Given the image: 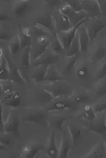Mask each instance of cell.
Here are the masks:
<instances>
[{
    "label": "cell",
    "instance_id": "8fae6325",
    "mask_svg": "<svg viewBox=\"0 0 106 158\" xmlns=\"http://www.w3.org/2000/svg\"><path fill=\"white\" fill-rule=\"evenodd\" d=\"M31 6L28 1H21L16 6L14 9L15 15L21 18L28 13L31 9Z\"/></svg>",
    "mask_w": 106,
    "mask_h": 158
},
{
    "label": "cell",
    "instance_id": "ac0fdd59",
    "mask_svg": "<svg viewBox=\"0 0 106 158\" xmlns=\"http://www.w3.org/2000/svg\"><path fill=\"white\" fill-rule=\"evenodd\" d=\"M62 78L59 74L54 69H52V67H48L47 74L45 77V81L56 82L61 81Z\"/></svg>",
    "mask_w": 106,
    "mask_h": 158
},
{
    "label": "cell",
    "instance_id": "484cf974",
    "mask_svg": "<svg viewBox=\"0 0 106 158\" xmlns=\"http://www.w3.org/2000/svg\"><path fill=\"white\" fill-rule=\"evenodd\" d=\"M70 144L69 141L65 140L62 143L61 148L59 152V158H67L70 152Z\"/></svg>",
    "mask_w": 106,
    "mask_h": 158
},
{
    "label": "cell",
    "instance_id": "2e32d148",
    "mask_svg": "<svg viewBox=\"0 0 106 158\" xmlns=\"http://www.w3.org/2000/svg\"><path fill=\"white\" fill-rule=\"evenodd\" d=\"M89 158H106V145L104 143H100L91 152Z\"/></svg>",
    "mask_w": 106,
    "mask_h": 158
},
{
    "label": "cell",
    "instance_id": "7402d4cb",
    "mask_svg": "<svg viewBox=\"0 0 106 158\" xmlns=\"http://www.w3.org/2000/svg\"><path fill=\"white\" fill-rule=\"evenodd\" d=\"M82 116L87 121H92L96 118V113L91 106L86 105L84 107Z\"/></svg>",
    "mask_w": 106,
    "mask_h": 158
},
{
    "label": "cell",
    "instance_id": "6da1fadb",
    "mask_svg": "<svg viewBox=\"0 0 106 158\" xmlns=\"http://www.w3.org/2000/svg\"><path fill=\"white\" fill-rule=\"evenodd\" d=\"M88 17H87L78 23L72 29L66 32H63V35L61 36L60 41L64 49L69 51L70 46L77 34V31L79 28L84 23L88 20Z\"/></svg>",
    "mask_w": 106,
    "mask_h": 158
},
{
    "label": "cell",
    "instance_id": "4fadbf2b",
    "mask_svg": "<svg viewBox=\"0 0 106 158\" xmlns=\"http://www.w3.org/2000/svg\"><path fill=\"white\" fill-rule=\"evenodd\" d=\"M89 130L106 138V123L104 117L100 122L89 126Z\"/></svg>",
    "mask_w": 106,
    "mask_h": 158
},
{
    "label": "cell",
    "instance_id": "277c9868",
    "mask_svg": "<svg viewBox=\"0 0 106 158\" xmlns=\"http://www.w3.org/2000/svg\"><path fill=\"white\" fill-rule=\"evenodd\" d=\"M36 25L43 27L51 32L54 33L56 28V20L51 14H46L39 17L36 19Z\"/></svg>",
    "mask_w": 106,
    "mask_h": 158
},
{
    "label": "cell",
    "instance_id": "7c38bea8",
    "mask_svg": "<svg viewBox=\"0 0 106 158\" xmlns=\"http://www.w3.org/2000/svg\"><path fill=\"white\" fill-rule=\"evenodd\" d=\"M49 41L52 50L57 55L63 54L64 48L58 35L56 32L53 33Z\"/></svg>",
    "mask_w": 106,
    "mask_h": 158
},
{
    "label": "cell",
    "instance_id": "d4e9b609",
    "mask_svg": "<svg viewBox=\"0 0 106 158\" xmlns=\"http://www.w3.org/2000/svg\"><path fill=\"white\" fill-rule=\"evenodd\" d=\"M8 98H9V100L6 102V105L13 107H18L20 105L21 99L20 96L18 93H13L10 97H8Z\"/></svg>",
    "mask_w": 106,
    "mask_h": 158
},
{
    "label": "cell",
    "instance_id": "44dd1931",
    "mask_svg": "<svg viewBox=\"0 0 106 158\" xmlns=\"http://www.w3.org/2000/svg\"><path fill=\"white\" fill-rule=\"evenodd\" d=\"M68 128L72 139L73 144L75 145L81 137L82 131L80 128L75 126H68Z\"/></svg>",
    "mask_w": 106,
    "mask_h": 158
},
{
    "label": "cell",
    "instance_id": "8d00e7d4",
    "mask_svg": "<svg viewBox=\"0 0 106 158\" xmlns=\"http://www.w3.org/2000/svg\"><path fill=\"white\" fill-rule=\"evenodd\" d=\"M96 95L98 98H100L106 96V82L100 85L97 89Z\"/></svg>",
    "mask_w": 106,
    "mask_h": 158
},
{
    "label": "cell",
    "instance_id": "d6986e66",
    "mask_svg": "<svg viewBox=\"0 0 106 158\" xmlns=\"http://www.w3.org/2000/svg\"><path fill=\"white\" fill-rule=\"evenodd\" d=\"M19 40L21 50L25 49V48L31 46L32 43V38L31 35L25 33L23 31L19 35Z\"/></svg>",
    "mask_w": 106,
    "mask_h": 158
},
{
    "label": "cell",
    "instance_id": "ee69618b",
    "mask_svg": "<svg viewBox=\"0 0 106 158\" xmlns=\"http://www.w3.org/2000/svg\"><path fill=\"white\" fill-rule=\"evenodd\" d=\"M47 2H48L49 5L51 7H55L59 5L61 3L62 1L59 0H51L47 1Z\"/></svg>",
    "mask_w": 106,
    "mask_h": 158
},
{
    "label": "cell",
    "instance_id": "b9f144b4",
    "mask_svg": "<svg viewBox=\"0 0 106 158\" xmlns=\"http://www.w3.org/2000/svg\"><path fill=\"white\" fill-rule=\"evenodd\" d=\"M101 13L106 19V1H97Z\"/></svg>",
    "mask_w": 106,
    "mask_h": 158
},
{
    "label": "cell",
    "instance_id": "5b68a950",
    "mask_svg": "<svg viewBox=\"0 0 106 158\" xmlns=\"http://www.w3.org/2000/svg\"><path fill=\"white\" fill-rule=\"evenodd\" d=\"M106 27V22L102 20H95L86 27L90 38V42L94 40L97 35Z\"/></svg>",
    "mask_w": 106,
    "mask_h": 158
},
{
    "label": "cell",
    "instance_id": "52a82bcc",
    "mask_svg": "<svg viewBox=\"0 0 106 158\" xmlns=\"http://www.w3.org/2000/svg\"><path fill=\"white\" fill-rule=\"evenodd\" d=\"M79 39L80 52L83 53H87L90 40L87 29L85 27H82L80 28Z\"/></svg>",
    "mask_w": 106,
    "mask_h": 158
},
{
    "label": "cell",
    "instance_id": "83f0119b",
    "mask_svg": "<svg viewBox=\"0 0 106 158\" xmlns=\"http://www.w3.org/2000/svg\"><path fill=\"white\" fill-rule=\"evenodd\" d=\"M10 75V72L7 69L6 62L5 59L3 57L2 60L1 65V79L3 80H7Z\"/></svg>",
    "mask_w": 106,
    "mask_h": 158
},
{
    "label": "cell",
    "instance_id": "f1b7e54d",
    "mask_svg": "<svg viewBox=\"0 0 106 158\" xmlns=\"http://www.w3.org/2000/svg\"><path fill=\"white\" fill-rule=\"evenodd\" d=\"M89 75V70L88 67L84 65L81 67L77 72V76L81 80L87 79Z\"/></svg>",
    "mask_w": 106,
    "mask_h": 158
},
{
    "label": "cell",
    "instance_id": "e0dca14e",
    "mask_svg": "<svg viewBox=\"0 0 106 158\" xmlns=\"http://www.w3.org/2000/svg\"><path fill=\"white\" fill-rule=\"evenodd\" d=\"M59 152L57 149L54 131H52L50 137V145L47 150V154L50 158H57Z\"/></svg>",
    "mask_w": 106,
    "mask_h": 158
},
{
    "label": "cell",
    "instance_id": "e575fe53",
    "mask_svg": "<svg viewBox=\"0 0 106 158\" xmlns=\"http://www.w3.org/2000/svg\"><path fill=\"white\" fill-rule=\"evenodd\" d=\"M79 55V54L72 57L71 60L67 64L65 69V73H70L74 69L75 64L77 61Z\"/></svg>",
    "mask_w": 106,
    "mask_h": 158
},
{
    "label": "cell",
    "instance_id": "ab89813d",
    "mask_svg": "<svg viewBox=\"0 0 106 158\" xmlns=\"http://www.w3.org/2000/svg\"><path fill=\"white\" fill-rule=\"evenodd\" d=\"M106 76V62L100 70L97 76V81H100Z\"/></svg>",
    "mask_w": 106,
    "mask_h": 158
},
{
    "label": "cell",
    "instance_id": "cb8c5ba5",
    "mask_svg": "<svg viewBox=\"0 0 106 158\" xmlns=\"http://www.w3.org/2000/svg\"><path fill=\"white\" fill-rule=\"evenodd\" d=\"M48 91L50 92L54 98L68 95L69 94V91L67 89L62 87H56L51 89V90Z\"/></svg>",
    "mask_w": 106,
    "mask_h": 158
},
{
    "label": "cell",
    "instance_id": "3957f363",
    "mask_svg": "<svg viewBox=\"0 0 106 158\" xmlns=\"http://www.w3.org/2000/svg\"><path fill=\"white\" fill-rule=\"evenodd\" d=\"M59 60L58 55L47 51L41 57L36 60V65L38 66H47L54 65Z\"/></svg>",
    "mask_w": 106,
    "mask_h": 158
},
{
    "label": "cell",
    "instance_id": "f35d334b",
    "mask_svg": "<svg viewBox=\"0 0 106 158\" xmlns=\"http://www.w3.org/2000/svg\"><path fill=\"white\" fill-rule=\"evenodd\" d=\"M72 11L71 7L69 4L65 5L61 7L60 12L63 15L69 16Z\"/></svg>",
    "mask_w": 106,
    "mask_h": 158
},
{
    "label": "cell",
    "instance_id": "8992f818",
    "mask_svg": "<svg viewBox=\"0 0 106 158\" xmlns=\"http://www.w3.org/2000/svg\"><path fill=\"white\" fill-rule=\"evenodd\" d=\"M56 27L63 33L67 32L74 27L70 22L69 17L61 14L56 21Z\"/></svg>",
    "mask_w": 106,
    "mask_h": 158
},
{
    "label": "cell",
    "instance_id": "1f68e13d",
    "mask_svg": "<svg viewBox=\"0 0 106 158\" xmlns=\"http://www.w3.org/2000/svg\"><path fill=\"white\" fill-rule=\"evenodd\" d=\"M43 149V148L41 146H35L30 149L26 154V157L27 158H34L36 156L40 154V152Z\"/></svg>",
    "mask_w": 106,
    "mask_h": 158
},
{
    "label": "cell",
    "instance_id": "4316f807",
    "mask_svg": "<svg viewBox=\"0 0 106 158\" xmlns=\"http://www.w3.org/2000/svg\"><path fill=\"white\" fill-rule=\"evenodd\" d=\"M38 96L40 101L42 102H49L54 98L50 92L46 89L40 91Z\"/></svg>",
    "mask_w": 106,
    "mask_h": 158
},
{
    "label": "cell",
    "instance_id": "d590c367",
    "mask_svg": "<svg viewBox=\"0 0 106 158\" xmlns=\"http://www.w3.org/2000/svg\"><path fill=\"white\" fill-rule=\"evenodd\" d=\"M34 33L35 36L40 37H47L49 36L50 34L48 31L43 30L42 28L35 26L34 28Z\"/></svg>",
    "mask_w": 106,
    "mask_h": 158
},
{
    "label": "cell",
    "instance_id": "7bdbcfd3",
    "mask_svg": "<svg viewBox=\"0 0 106 158\" xmlns=\"http://www.w3.org/2000/svg\"><path fill=\"white\" fill-rule=\"evenodd\" d=\"M9 34L5 31H2L0 33V40H1L8 41L10 39Z\"/></svg>",
    "mask_w": 106,
    "mask_h": 158
},
{
    "label": "cell",
    "instance_id": "9c48e42d",
    "mask_svg": "<svg viewBox=\"0 0 106 158\" xmlns=\"http://www.w3.org/2000/svg\"><path fill=\"white\" fill-rule=\"evenodd\" d=\"M47 115L41 112H35L30 114L23 118V122L33 123L41 125L45 121Z\"/></svg>",
    "mask_w": 106,
    "mask_h": 158
},
{
    "label": "cell",
    "instance_id": "ba28073f",
    "mask_svg": "<svg viewBox=\"0 0 106 158\" xmlns=\"http://www.w3.org/2000/svg\"><path fill=\"white\" fill-rule=\"evenodd\" d=\"M19 120L17 116H13L10 119L8 123L5 126L4 129L6 132L11 133L16 136L20 135L19 131Z\"/></svg>",
    "mask_w": 106,
    "mask_h": 158
},
{
    "label": "cell",
    "instance_id": "603a6c76",
    "mask_svg": "<svg viewBox=\"0 0 106 158\" xmlns=\"http://www.w3.org/2000/svg\"><path fill=\"white\" fill-rule=\"evenodd\" d=\"M43 68L38 70L32 75V77L35 80L36 82L45 81V77L47 74L48 67L44 66Z\"/></svg>",
    "mask_w": 106,
    "mask_h": 158
},
{
    "label": "cell",
    "instance_id": "74e56055",
    "mask_svg": "<svg viewBox=\"0 0 106 158\" xmlns=\"http://www.w3.org/2000/svg\"><path fill=\"white\" fill-rule=\"evenodd\" d=\"M90 98L88 96L85 94H81L77 96L75 98V102L78 104H81L89 101Z\"/></svg>",
    "mask_w": 106,
    "mask_h": 158
},
{
    "label": "cell",
    "instance_id": "bcb514c9",
    "mask_svg": "<svg viewBox=\"0 0 106 158\" xmlns=\"http://www.w3.org/2000/svg\"><path fill=\"white\" fill-rule=\"evenodd\" d=\"M11 18L8 15L4 14H1L0 15V21L6 22L10 20Z\"/></svg>",
    "mask_w": 106,
    "mask_h": 158
},
{
    "label": "cell",
    "instance_id": "7a4b0ae2",
    "mask_svg": "<svg viewBox=\"0 0 106 158\" xmlns=\"http://www.w3.org/2000/svg\"><path fill=\"white\" fill-rule=\"evenodd\" d=\"M50 41L47 37H40L36 40L34 47V58L35 60H38L47 51L49 45Z\"/></svg>",
    "mask_w": 106,
    "mask_h": 158
},
{
    "label": "cell",
    "instance_id": "ffe728a7",
    "mask_svg": "<svg viewBox=\"0 0 106 158\" xmlns=\"http://www.w3.org/2000/svg\"><path fill=\"white\" fill-rule=\"evenodd\" d=\"M31 46L25 48V51L22 56L21 60L22 65L23 68L25 69H28L30 66V53L31 52Z\"/></svg>",
    "mask_w": 106,
    "mask_h": 158
},
{
    "label": "cell",
    "instance_id": "f6af8a7d",
    "mask_svg": "<svg viewBox=\"0 0 106 158\" xmlns=\"http://www.w3.org/2000/svg\"><path fill=\"white\" fill-rule=\"evenodd\" d=\"M1 143L4 146H9L11 144V139H10L8 137H3V139L2 138L1 139Z\"/></svg>",
    "mask_w": 106,
    "mask_h": 158
},
{
    "label": "cell",
    "instance_id": "5bb4252c",
    "mask_svg": "<svg viewBox=\"0 0 106 158\" xmlns=\"http://www.w3.org/2000/svg\"><path fill=\"white\" fill-rule=\"evenodd\" d=\"M72 107V104L69 101H58L53 103V104L48 108L47 110L49 111L54 110H67L71 109Z\"/></svg>",
    "mask_w": 106,
    "mask_h": 158
},
{
    "label": "cell",
    "instance_id": "836d02e7",
    "mask_svg": "<svg viewBox=\"0 0 106 158\" xmlns=\"http://www.w3.org/2000/svg\"><path fill=\"white\" fill-rule=\"evenodd\" d=\"M10 49L11 53L14 55L16 54L19 50H21L20 44L19 39H17L16 40L13 41L9 44Z\"/></svg>",
    "mask_w": 106,
    "mask_h": 158
},
{
    "label": "cell",
    "instance_id": "f546056e",
    "mask_svg": "<svg viewBox=\"0 0 106 158\" xmlns=\"http://www.w3.org/2000/svg\"><path fill=\"white\" fill-rule=\"evenodd\" d=\"M106 56V48L104 47H99L96 50L95 53V58L97 61H101L103 60Z\"/></svg>",
    "mask_w": 106,
    "mask_h": 158
},
{
    "label": "cell",
    "instance_id": "9a60e30c",
    "mask_svg": "<svg viewBox=\"0 0 106 158\" xmlns=\"http://www.w3.org/2000/svg\"><path fill=\"white\" fill-rule=\"evenodd\" d=\"M80 52V42L79 35L76 34L70 46V47L66 55L67 58H72L77 55L79 54Z\"/></svg>",
    "mask_w": 106,
    "mask_h": 158
},
{
    "label": "cell",
    "instance_id": "d6a6232c",
    "mask_svg": "<svg viewBox=\"0 0 106 158\" xmlns=\"http://www.w3.org/2000/svg\"><path fill=\"white\" fill-rule=\"evenodd\" d=\"M68 4H69L71 7L72 10L75 12H79L83 10L82 6L80 1H67Z\"/></svg>",
    "mask_w": 106,
    "mask_h": 158
},
{
    "label": "cell",
    "instance_id": "4dcf8cb0",
    "mask_svg": "<svg viewBox=\"0 0 106 158\" xmlns=\"http://www.w3.org/2000/svg\"><path fill=\"white\" fill-rule=\"evenodd\" d=\"M67 118L60 117L53 121L52 123V126L53 128L58 131H61L63 130V125L65 121H67Z\"/></svg>",
    "mask_w": 106,
    "mask_h": 158
},
{
    "label": "cell",
    "instance_id": "30bf717a",
    "mask_svg": "<svg viewBox=\"0 0 106 158\" xmlns=\"http://www.w3.org/2000/svg\"><path fill=\"white\" fill-rule=\"evenodd\" d=\"M81 3L83 10L94 15L100 14L99 6L97 1H83Z\"/></svg>",
    "mask_w": 106,
    "mask_h": 158
},
{
    "label": "cell",
    "instance_id": "60d3db41",
    "mask_svg": "<svg viewBox=\"0 0 106 158\" xmlns=\"http://www.w3.org/2000/svg\"><path fill=\"white\" fill-rule=\"evenodd\" d=\"M106 110V102L97 104L96 105L94 109V111L96 114L102 113Z\"/></svg>",
    "mask_w": 106,
    "mask_h": 158
}]
</instances>
